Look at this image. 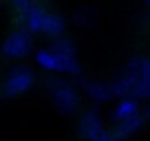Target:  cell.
I'll use <instances>...</instances> for the list:
<instances>
[{"instance_id":"obj_15","label":"cell","mask_w":150,"mask_h":141,"mask_svg":"<svg viewBox=\"0 0 150 141\" xmlns=\"http://www.w3.org/2000/svg\"><path fill=\"white\" fill-rule=\"evenodd\" d=\"M146 59L147 57H143V56H132L128 62V72L132 74V75H138L141 77V72H143V69H144V65H146Z\"/></svg>"},{"instance_id":"obj_19","label":"cell","mask_w":150,"mask_h":141,"mask_svg":"<svg viewBox=\"0 0 150 141\" xmlns=\"http://www.w3.org/2000/svg\"><path fill=\"white\" fill-rule=\"evenodd\" d=\"M93 141H119L118 135L112 131H103L97 138H94Z\"/></svg>"},{"instance_id":"obj_14","label":"cell","mask_w":150,"mask_h":141,"mask_svg":"<svg viewBox=\"0 0 150 141\" xmlns=\"http://www.w3.org/2000/svg\"><path fill=\"white\" fill-rule=\"evenodd\" d=\"M57 56V63H59V72H69L71 75H80L81 68L80 63L71 56Z\"/></svg>"},{"instance_id":"obj_20","label":"cell","mask_w":150,"mask_h":141,"mask_svg":"<svg viewBox=\"0 0 150 141\" xmlns=\"http://www.w3.org/2000/svg\"><path fill=\"white\" fill-rule=\"evenodd\" d=\"M141 78H144L146 81L150 82V57L146 59V65H144V69L141 72Z\"/></svg>"},{"instance_id":"obj_21","label":"cell","mask_w":150,"mask_h":141,"mask_svg":"<svg viewBox=\"0 0 150 141\" xmlns=\"http://www.w3.org/2000/svg\"><path fill=\"white\" fill-rule=\"evenodd\" d=\"M144 118L150 119V104H147V106H146V109H144Z\"/></svg>"},{"instance_id":"obj_5","label":"cell","mask_w":150,"mask_h":141,"mask_svg":"<svg viewBox=\"0 0 150 141\" xmlns=\"http://www.w3.org/2000/svg\"><path fill=\"white\" fill-rule=\"evenodd\" d=\"M141 77L138 75H132V74H127L122 78H119L118 81H115L112 84V91L113 96L116 97H122V99H131L134 97V91L137 87V82Z\"/></svg>"},{"instance_id":"obj_10","label":"cell","mask_w":150,"mask_h":141,"mask_svg":"<svg viewBox=\"0 0 150 141\" xmlns=\"http://www.w3.org/2000/svg\"><path fill=\"white\" fill-rule=\"evenodd\" d=\"M46 12L38 8V6H33L30 9V12L27 13V27L31 32H37L43 30V24L46 19Z\"/></svg>"},{"instance_id":"obj_4","label":"cell","mask_w":150,"mask_h":141,"mask_svg":"<svg viewBox=\"0 0 150 141\" xmlns=\"http://www.w3.org/2000/svg\"><path fill=\"white\" fill-rule=\"evenodd\" d=\"M78 132L83 138H87L90 141L97 138L103 132V126H102V121H100L99 115L96 112L84 113L80 121V125H78Z\"/></svg>"},{"instance_id":"obj_2","label":"cell","mask_w":150,"mask_h":141,"mask_svg":"<svg viewBox=\"0 0 150 141\" xmlns=\"http://www.w3.org/2000/svg\"><path fill=\"white\" fill-rule=\"evenodd\" d=\"M30 46H31L30 35L25 34L24 31H15L6 37L2 50L9 57H22L30 51Z\"/></svg>"},{"instance_id":"obj_11","label":"cell","mask_w":150,"mask_h":141,"mask_svg":"<svg viewBox=\"0 0 150 141\" xmlns=\"http://www.w3.org/2000/svg\"><path fill=\"white\" fill-rule=\"evenodd\" d=\"M50 51H52L53 54L71 56V57H74V54H75V44H74L69 38L57 37L56 40L52 41V44H50Z\"/></svg>"},{"instance_id":"obj_18","label":"cell","mask_w":150,"mask_h":141,"mask_svg":"<svg viewBox=\"0 0 150 141\" xmlns=\"http://www.w3.org/2000/svg\"><path fill=\"white\" fill-rule=\"evenodd\" d=\"M12 5L15 6V9L19 13H24V15H27L30 12V9L33 8L31 6V0H12Z\"/></svg>"},{"instance_id":"obj_22","label":"cell","mask_w":150,"mask_h":141,"mask_svg":"<svg viewBox=\"0 0 150 141\" xmlns=\"http://www.w3.org/2000/svg\"><path fill=\"white\" fill-rule=\"evenodd\" d=\"M146 2H147V5H150V0H146Z\"/></svg>"},{"instance_id":"obj_7","label":"cell","mask_w":150,"mask_h":141,"mask_svg":"<svg viewBox=\"0 0 150 141\" xmlns=\"http://www.w3.org/2000/svg\"><path fill=\"white\" fill-rule=\"evenodd\" d=\"M86 91L87 94L97 100V102H106L110 100L113 97V91H112V85H106L103 82H88L86 85Z\"/></svg>"},{"instance_id":"obj_17","label":"cell","mask_w":150,"mask_h":141,"mask_svg":"<svg viewBox=\"0 0 150 141\" xmlns=\"http://www.w3.org/2000/svg\"><path fill=\"white\" fill-rule=\"evenodd\" d=\"M63 85H66V82L63 80H59V78H47L46 80V88L53 94L56 93L57 90H60Z\"/></svg>"},{"instance_id":"obj_3","label":"cell","mask_w":150,"mask_h":141,"mask_svg":"<svg viewBox=\"0 0 150 141\" xmlns=\"http://www.w3.org/2000/svg\"><path fill=\"white\" fill-rule=\"evenodd\" d=\"M78 94L69 84L63 85L60 90H57L56 93H53V104L57 109L59 113L62 115H69L72 112H75L78 106Z\"/></svg>"},{"instance_id":"obj_9","label":"cell","mask_w":150,"mask_h":141,"mask_svg":"<svg viewBox=\"0 0 150 141\" xmlns=\"http://www.w3.org/2000/svg\"><path fill=\"white\" fill-rule=\"evenodd\" d=\"M137 109H138V104L134 99H124L121 103H118V106L115 107L113 110V121H122L125 118H129L132 115L137 113Z\"/></svg>"},{"instance_id":"obj_6","label":"cell","mask_w":150,"mask_h":141,"mask_svg":"<svg viewBox=\"0 0 150 141\" xmlns=\"http://www.w3.org/2000/svg\"><path fill=\"white\" fill-rule=\"evenodd\" d=\"M143 118L144 116H141L138 113H135V115H132L129 118H125V119H122V121L118 122V125H116V128H115L113 132L118 135L119 140L121 138H127L131 134H134L143 125Z\"/></svg>"},{"instance_id":"obj_12","label":"cell","mask_w":150,"mask_h":141,"mask_svg":"<svg viewBox=\"0 0 150 141\" xmlns=\"http://www.w3.org/2000/svg\"><path fill=\"white\" fill-rule=\"evenodd\" d=\"M35 60L40 66L49 70H57L59 72V63H57V56L53 54L50 50H38L35 54Z\"/></svg>"},{"instance_id":"obj_16","label":"cell","mask_w":150,"mask_h":141,"mask_svg":"<svg viewBox=\"0 0 150 141\" xmlns=\"http://www.w3.org/2000/svg\"><path fill=\"white\" fill-rule=\"evenodd\" d=\"M134 97H140V99H149L150 97V82L146 81L144 78H140L134 91Z\"/></svg>"},{"instance_id":"obj_8","label":"cell","mask_w":150,"mask_h":141,"mask_svg":"<svg viewBox=\"0 0 150 141\" xmlns=\"http://www.w3.org/2000/svg\"><path fill=\"white\" fill-rule=\"evenodd\" d=\"M65 30V21L60 15L57 13H47L44 24H43V30L46 34L52 35V37H59Z\"/></svg>"},{"instance_id":"obj_13","label":"cell","mask_w":150,"mask_h":141,"mask_svg":"<svg viewBox=\"0 0 150 141\" xmlns=\"http://www.w3.org/2000/svg\"><path fill=\"white\" fill-rule=\"evenodd\" d=\"M74 21L78 27H90L96 22V11L91 8H81L75 12Z\"/></svg>"},{"instance_id":"obj_1","label":"cell","mask_w":150,"mask_h":141,"mask_svg":"<svg viewBox=\"0 0 150 141\" xmlns=\"http://www.w3.org/2000/svg\"><path fill=\"white\" fill-rule=\"evenodd\" d=\"M33 72L25 66H13L5 81L3 93L8 97H15L25 93L33 85Z\"/></svg>"}]
</instances>
